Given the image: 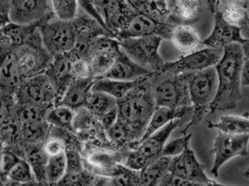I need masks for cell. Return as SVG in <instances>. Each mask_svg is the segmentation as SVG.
I'll return each instance as SVG.
<instances>
[{
  "mask_svg": "<svg viewBox=\"0 0 249 186\" xmlns=\"http://www.w3.org/2000/svg\"><path fill=\"white\" fill-rule=\"evenodd\" d=\"M4 146L3 143H1V140H0V161H1V154H2L3 151H4ZM0 185H4V180H3L2 177H1V172H0Z\"/></svg>",
  "mask_w": 249,
  "mask_h": 186,
  "instance_id": "obj_50",
  "label": "cell"
},
{
  "mask_svg": "<svg viewBox=\"0 0 249 186\" xmlns=\"http://www.w3.org/2000/svg\"><path fill=\"white\" fill-rule=\"evenodd\" d=\"M208 128L231 134L249 135V118L241 116L226 115L216 123L209 121Z\"/></svg>",
  "mask_w": 249,
  "mask_h": 186,
  "instance_id": "obj_30",
  "label": "cell"
},
{
  "mask_svg": "<svg viewBox=\"0 0 249 186\" xmlns=\"http://www.w3.org/2000/svg\"><path fill=\"white\" fill-rule=\"evenodd\" d=\"M171 158L160 156L150 162L140 172V186H158L168 172Z\"/></svg>",
  "mask_w": 249,
  "mask_h": 186,
  "instance_id": "obj_29",
  "label": "cell"
},
{
  "mask_svg": "<svg viewBox=\"0 0 249 186\" xmlns=\"http://www.w3.org/2000/svg\"><path fill=\"white\" fill-rule=\"evenodd\" d=\"M79 3V6H80V8L83 10V11L84 13H86V14L90 16V17L94 18L95 20H97L112 36L113 35L111 34V32H109L108 28L107 27L106 24H105V21H104L103 18L101 17L100 15L98 13L97 10L95 8L94 6H93V3H92L91 0H77Z\"/></svg>",
  "mask_w": 249,
  "mask_h": 186,
  "instance_id": "obj_44",
  "label": "cell"
},
{
  "mask_svg": "<svg viewBox=\"0 0 249 186\" xmlns=\"http://www.w3.org/2000/svg\"><path fill=\"white\" fill-rule=\"evenodd\" d=\"M93 6L114 37L133 9L126 0H91ZM116 38V37H115Z\"/></svg>",
  "mask_w": 249,
  "mask_h": 186,
  "instance_id": "obj_16",
  "label": "cell"
},
{
  "mask_svg": "<svg viewBox=\"0 0 249 186\" xmlns=\"http://www.w3.org/2000/svg\"><path fill=\"white\" fill-rule=\"evenodd\" d=\"M221 13L226 21L240 28L241 31L247 23V10L244 2H237L232 0H226L220 5Z\"/></svg>",
  "mask_w": 249,
  "mask_h": 186,
  "instance_id": "obj_34",
  "label": "cell"
},
{
  "mask_svg": "<svg viewBox=\"0 0 249 186\" xmlns=\"http://www.w3.org/2000/svg\"><path fill=\"white\" fill-rule=\"evenodd\" d=\"M241 86H249V61L245 59L241 74Z\"/></svg>",
  "mask_w": 249,
  "mask_h": 186,
  "instance_id": "obj_47",
  "label": "cell"
},
{
  "mask_svg": "<svg viewBox=\"0 0 249 186\" xmlns=\"http://www.w3.org/2000/svg\"><path fill=\"white\" fill-rule=\"evenodd\" d=\"M72 58L70 54L64 53L53 57L52 61L45 70V74L52 83L57 93V102L70 85L73 79L71 74Z\"/></svg>",
  "mask_w": 249,
  "mask_h": 186,
  "instance_id": "obj_19",
  "label": "cell"
},
{
  "mask_svg": "<svg viewBox=\"0 0 249 186\" xmlns=\"http://www.w3.org/2000/svg\"><path fill=\"white\" fill-rule=\"evenodd\" d=\"M94 77L73 80L60 98L58 103L76 111L86 106L93 90ZM55 104V105H57Z\"/></svg>",
  "mask_w": 249,
  "mask_h": 186,
  "instance_id": "obj_20",
  "label": "cell"
},
{
  "mask_svg": "<svg viewBox=\"0 0 249 186\" xmlns=\"http://www.w3.org/2000/svg\"><path fill=\"white\" fill-rule=\"evenodd\" d=\"M243 52H244V58L249 61V39H247L242 45Z\"/></svg>",
  "mask_w": 249,
  "mask_h": 186,
  "instance_id": "obj_49",
  "label": "cell"
},
{
  "mask_svg": "<svg viewBox=\"0 0 249 186\" xmlns=\"http://www.w3.org/2000/svg\"><path fill=\"white\" fill-rule=\"evenodd\" d=\"M39 31L44 46L53 57L68 53L74 48L77 36L74 19L61 20L53 15L41 22Z\"/></svg>",
  "mask_w": 249,
  "mask_h": 186,
  "instance_id": "obj_6",
  "label": "cell"
},
{
  "mask_svg": "<svg viewBox=\"0 0 249 186\" xmlns=\"http://www.w3.org/2000/svg\"><path fill=\"white\" fill-rule=\"evenodd\" d=\"M22 145L43 143L49 135L51 126L46 121L34 124H18Z\"/></svg>",
  "mask_w": 249,
  "mask_h": 186,
  "instance_id": "obj_28",
  "label": "cell"
},
{
  "mask_svg": "<svg viewBox=\"0 0 249 186\" xmlns=\"http://www.w3.org/2000/svg\"><path fill=\"white\" fill-rule=\"evenodd\" d=\"M10 20L31 24L54 15L51 0H10Z\"/></svg>",
  "mask_w": 249,
  "mask_h": 186,
  "instance_id": "obj_14",
  "label": "cell"
},
{
  "mask_svg": "<svg viewBox=\"0 0 249 186\" xmlns=\"http://www.w3.org/2000/svg\"><path fill=\"white\" fill-rule=\"evenodd\" d=\"M15 103L14 95H7L0 91V127L9 122L13 118Z\"/></svg>",
  "mask_w": 249,
  "mask_h": 186,
  "instance_id": "obj_42",
  "label": "cell"
},
{
  "mask_svg": "<svg viewBox=\"0 0 249 186\" xmlns=\"http://www.w3.org/2000/svg\"><path fill=\"white\" fill-rule=\"evenodd\" d=\"M249 135L231 134L219 131L210 151L214 155L211 173L217 178L220 168L236 156L249 155Z\"/></svg>",
  "mask_w": 249,
  "mask_h": 186,
  "instance_id": "obj_11",
  "label": "cell"
},
{
  "mask_svg": "<svg viewBox=\"0 0 249 186\" xmlns=\"http://www.w3.org/2000/svg\"><path fill=\"white\" fill-rule=\"evenodd\" d=\"M170 40L184 54L193 52L202 43L198 32L192 25L177 24L171 32Z\"/></svg>",
  "mask_w": 249,
  "mask_h": 186,
  "instance_id": "obj_24",
  "label": "cell"
},
{
  "mask_svg": "<svg viewBox=\"0 0 249 186\" xmlns=\"http://www.w3.org/2000/svg\"><path fill=\"white\" fill-rule=\"evenodd\" d=\"M244 58L242 45L232 43L224 48L223 54L215 66L218 77L216 97L209 114L233 109L241 99V74Z\"/></svg>",
  "mask_w": 249,
  "mask_h": 186,
  "instance_id": "obj_1",
  "label": "cell"
},
{
  "mask_svg": "<svg viewBox=\"0 0 249 186\" xmlns=\"http://www.w3.org/2000/svg\"><path fill=\"white\" fill-rule=\"evenodd\" d=\"M214 26L212 34L202 42L206 47L222 48L232 43L242 45L248 39H245L241 34V29L224 19L219 7L216 6L214 12Z\"/></svg>",
  "mask_w": 249,
  "mask_h": 186,
  "instance_id": "obj_15",
  "label": "cell"
},
{
  "mask_svg": "<svg viewBox=\"0 0 249 186\" xmlns=\"http://www.w3.org/2000/svg\"><path fill=\"white\" fill-rule=\"evenodd\" d=\"M223 51L222 48L206 47L184 54L175 61L165 62L159 72L178 75L215 67L222 58Z\"/></svg>",
  "mask_w": 249,
  "mask_h": 186,
  "instance_id": "obj_9",
  "label": "cell"
},
{
  "mask_svg": "<svg viewBox=\"0 0 249 186\" xmlns=\"http://www.w3.org/2000/svg\"><path fill=\"white\" fill-rule=\"evenodd\" d=\"M53 12L57 18L71 20L79 14L77 0H51Z\"/></svg>",
  "mask_w": 249,
  "mask_h": 186,
  "instance_id": "obj_37",
  "label": "cell"
},
{
  "mask_svg": "<svg viewBox=\"0 0 249 186\" xmlns=\"http://www.w3.org/2000/svg\"><path fill=\"white\" fill-rule=\"evenodd\" d=\"M38 184L33 171L26 159L21 158L7 175V185Z\"/></svg>",
  "mask_w": 249,
  "mask_h": 186,
  "instance_id": "obj_35",
  "label": "cell"
},
{
  "mask_svg": "<svg viewBox=\"0 0 249 186\" xmlns=\"http://www.w3.org/2000/svg\"><path fill=\"white\" fill-rule=\"evenodd\" d=\"M11 23L10 0H0V29Z\"/></svg>",
  "mask_w": 249,
  "mask_h": 186,
  "instance_id": "obj_45",
  "label": "cell"
},
{
  "mask_svg": "<svg viewBox=\"0 0 249 186\" xmlns=\"http://www.w3.org/2000/svg\"><path fill=\"white\" fill-rule=\"evenodd\" d=\"M75 111L65 106L57 104L51 107L45 117V121L51 127L64 129L73 132V121H74Z\"/></svg>",
  "mask_w": 249,
  "mask_h": 186,
  "instance_id": "obj_31",
  "label": "cell"
},
{
  "mask_svg": "<svg viewBox=\"0 0 249 186\" xmlns=\"http://www.w3.org/2000/svg\"><path fill=\"white\" fill-rule=\"evenodd\" d=\"M121 49L135 62L152 73L159 72L165 61L160 55L162 39L158 35L118 39Z\"/></svg>",
  "mask_w": 249,
  "mask_h": 186,
  "instance_id": "obj_7",
  "label": "cell"
},
{
  "mask_svg": "<svg viewBox=\"0 0 249 186\" xmlns=\"http://www.w3.org/2000/svg\"><path fill=\"white\" fill-rule=\"evenodd\" d=\"M147 78L136 81H122L107 77H98L95 78L92 90L107 94L115 99L119 100L125 96L129 92L131 91Z\"/></svg>",
  "mask_w": 249,
  "mask_h": 186,
  "instance_id": "obj_25",
  "label": "cell"
},
{
  "mask_svg": "<svg viewBox=\"0 0 249 186\" xmlns=\"http://www.w3.org/2000/svg\"><path fill=\"white\" fill-rule=\"evenodd\" d=\"M149 77L124 98L118 100V118L131 127L136 136V142L143 135L148 121L157 107L151 90Z\"/></svg>",
  "mask_w": 249,
  "mask_h": 186,
  "instance_id": "obj_2",
  "label": "cell"
},
{
  "mask_svg": "<svg viewBox=\"0 0 249 186\" xmlns=\"http://www.w3.org/2000/svg\"><path fill=\"white\" fill-rule=\"evenodd\" d=\"M175 26L170 22L162 23L158 21L150 16L133 9V12L116 34L115 37L121 39L158 35L163 39L170 40L171 32Z\"/></svg>",
  "mask_w": 249,
  "mask_h": 186,
  "instance_id": "obj_10",
  "label": "cell"
},
{
  "mask_svg": "<svg viewBox=\"0 0 249 186\" xmlns=\"http://www.w3.org/2000/svg\"><path fill=\"white\" fill-rule=\"evenodd\" d=\"M50 108L33 104L16 102L13 109V120L17 124L42 122L45 121L47 112Z\"/></svg>",
  "mask_w": 249,
  "mask_h": 186,
  "instance_id": "obj_27",
  "label": "cell"
},
{
  "mask_svg": "<svg viewBox=\"0 0 249 186\" xmlns=\"http://www.w3.org/2000/svg\"><path fill=\"white\" fill-rule=\"evenodd\" d=\"M226 0H206L209 10L213 13L216 5H220ZM232 1H237V2H244V1H248V0H232Z\"/></svg>",
  "mask_w": 249,
  "mask_h": 186,
  "instance_id": "obj_48",
  "label": "cell"
},
{
  "mask_svg": "<svg viewBox=\"0 0 249 186\" xmlns=\"http://www.w3.org/2000/svg\"><path fill=\"white\" fill-rule=\"evenodd\" d=\"M243 176H244V178L249 180V167L245 171H244V173H243Z\"/></svg>",
  "mask_w": 249,
  "mask_h": 186,
  "instance_id": "obj_51",
  "label": "cell"
},
{
  "mask_svg": "<svg viewBox=\"0 0 249 186\" xmlns=\"http://www.w3.org/2000/svg\"><path fill=\"white\" fill-rule=\"evenodd\" d=\"M108 140L115 147L124 149L136 138L131 127L123 120H117L116 122L106 131Z\"/></svg>",
  "mask_w": 249,
  "mask_h": 186,
  "instance_id": "obj_32",
  "label": "cell"
},
{
  "mask_svg": "<svg viewBox=\"0 0 249 186\" xmlns=\"http://www.w3.org/2000/svg\"><path fill=\"white\" fill-rule=\"evenodd\" d=\"M149 83L157 106L179 108L191 105L187 73L178 75L155 73L149 77Z\"/></svg>",
  "mask_w": 249,
  "mask_h": 186,
  "instance_id": "obj_4",
  "label": "cell"
},
{
  "mask_svg": "<svg viewBox=\"0 0 249 186\" xmlns=\"http://www.w3.org/2000/svg\"><path fill=\"white\" fill-rule=\"evenodd\" d=\"M168 172L188 181L192 186L222 185L208 176L204 167L199 162L196 153L190 148V142L186 146L182 153L171 158Z\"/></svg>",
  "mask_w": 249,
  "mask_h": 186,
  "instance_id": "obj_12",
  "label": "cell"
},
{
  "mask_svg": "<svg viewBox=\"0 0 249 186\" xmlns=\"http://www.w3.org/2000/svg\"><path fill=\"white\" fill-rule=\"evenodd\" d=\"M187 74L189 98L193 111L190 122L181 133H187L190 128L200 124L205 116L209 114L218 87L217 74L214 67Z\"/></svg>",
  "mask_w": 249,
  "mask_h": 186,
  "instance_id": "obj_3",
  "label": "cell"
},
{
  "mask_svg": "<svg viewBox=\"0 0 249 186\" xmlns=\"http://www.w3.org/2000/svg\"><path fill=\"white\" fill-rule=\"evenodd\" d=\"M183 135L178 138L173 139L166 143L162 149L160 156L174 158L182 153L186 146L191 140L192 135L188 133H182Z\"/></svg>",
  "mask_w": 249,
  "mask_h": 186,
  "instance_id": "obj_41",
  "label": "cell"
},
{
  "mask_svg": "<svg viewBox=\"0 0 249 186\" xmlns=\"http://www.w3.org/2000/svg\"><path fill=\"white\" fill-rule=\"evenodd\" d=\"M155 73L148 71L142 66L135 62L122 49L120 51L113 64L107 72L102 77L122 80V81H136L147 78Z\"/></svg>",
  "mask_w": 249,
  "mask_h": 186,
  "instance_id": "obj_18",
  "label": "cell"
},
{
  "mask_svg": "<svg viewBox=\"0 0 249 186\" xmlns=\"http://www.w3.org/2000/svg\"><path fill=\"white\" fill-rule=\"evenodd\" d=\"M67 169V157L65 152L56 156H49L46 168V184L58 185Z\"/></svg>",
  "mask_w": 249,
  "mask_h": 186,
  "instance_id": "obj_36",
  "label": "cell"
},
{
  "mask_svg": "<svg viewBox=\"0 0 249 186\" xmlns=\"http://www.w3.org/2000/svg\"><path fill=\"white\" fill-rule=\"evenodd\" d=\"M23 159L30 165L38 184H46V168L49 156L42 143L26 144L23 146Z\"/></svg>",
  "mask_w": 249,
  "mask_h": 186,
  "instance_id": "obj_23",
  "label": "cell"
},
{
  "mask_svg": "<svg viewBox=\"0 0 249 186\" xmlns=\"http://www.w3.org/2000/svg\"><path fill=\"white\" fill-rule=\"evenodd\" d=\"M71 74L73 79H86L93 77L90 71V65L89 61L84 59H72L71 62Z\"/></svg>",
  "mask_w": 249,
  "mask_h": 186,
  "instance_id": "obj_43",
  "label": "cell"
},
{
  "mask_svg": "<svg viewBox=\"0 0 249 186\" xmlns=\"http://www.w3.org/2000/svg\"><path fill=\"white\" fill-rule=\"evenodd\" d=\"M129 5L162 23L170 22V9L167 0H126Z\"/></svg>",
  "mask_w": 249,
  "mask_h": 186,
  "instance_id": "obj_26",
  "label": "cell"
},
{
  "mask_svg": "<svg viewBox=\"0 0 249 186\" xmlns=\"http://www.w3.org/2000/svg\"><path fill=\"white\" fill-rule=\"evenodd\" d=\"M150 162L149 158L139 149L129 148L127 146L126 147L122 162V165L126 168L136 172H141Z\"/></svg>",
  "mask_w": 249,
  "mask_h": 186,
  "instance_id": "obj_38",
  "label": "cell"
},
{
  "mask_svg": "<svg viewBox=\"0 0 249 186\" xmlns=\"http://www.w3.org/2000/svg\"><path fill=\"white\" fill-rule=\"evenodd\" d=\"M18 103L33 104L51 108L57 102V93L48 76L42 73L23 80L15 93Z\"/></svg>",
  "mask_w": 249,
  "mask_h": 186,
  "instance_id": "obj_8",
  "label": "cell"
},
{
  "mask_svg": "<svg viewBox=\"0 0 249 186\" xmlns=\"http://www.w3.org/2000/svg\"><path fill=\"white\" fill-rule=\"evenodd\" d=\"M192 111H193V108L191 105L179 107V108L157 106L148 121L143 135L137 142L144 140L152 133L158 131L173 120L177 118L183 119L184 117L192 114Z\"/></svg>",
  "mask_w": 249,
  "mask_h": 186,
  "instance_id": "obj_21",
  "label": "cell"
},
{
  "mask_svg": "<svg viewBox=\"0 0 249 186\" xmlns=\"http://www.w3.org/2000/svg\"><path fill=\"white\" fill-rule=\"evenodd\" d=\"M121 50L120 41L114 36L102 35L96 38L89 59L92 77H103L112 67Z\"/></svg>",
  "mask_w": 249,
  "mask_h": 186,
  "instance_id": "obj_13",
  "label": "cell"
},
{
  "mask_svg": "<svg viewBox=\"0 0 249 186\" xmlns=\"http://www.w3.org/2000/svg\"><path fill=\"white\" fill-rule=\"evenodd\" d=\"M118 119V108H113V109L109 111V112L105 114L103 117L99 118V121H100L103 128L105 129V131L108 130L109 127H112L117 120Z\"/></svg>",
  "mask_w": 249,
  "mask_h": 186,
  "instance_id": "obj_46",
  "label": "cell"
},
{
  "mask_svg": "<svg viewBox=\"0 0 249 186\" xmlns=\"http://www.w3.org/2000/svg\"><path fill=\"white\" fill-rule=\"evenodd\" d=\"M182 119L177 118L164 126L155 133L139 142H132L127 146L129 148L139 149L141 152L149 158L150 162L160 157L164 146L168 141L173 132L178 128Z\"/></svg>",
  "mask_w": 249,
  "mask_h": 186,
  "instance_id": "obj_17",
  "label": "cell"
},
{
  "mask_svg": "<svg viewBox=\"0 0 249 186\" xmlns=\"http://www.w3.org/2000/svg\"><path fill=\"white\" fill-rule=\"evenodd\" d=\"M202 7V0H172L170 21L175 25H193L200 17Z\"/></svg>",
  "mask_w": 249,
  "mask_h": 186,
  "instance_id": "obj_22",
  "label": "cell"
},
{
  "mask_svg": "<svg viewBox=\"0 0 249 186\" xmlns=\"http://www.w3.org/2000/svg\"><path fill=\"white\" fill-rule=\"evenodd\" d=\"M15 61L22 80L45 73L53 60V56L42 43L37 30L14 52Z\"/></svg>",
  "mask_w": 249,
  "mask_h": 186,
  "instance_id": "obj_5",
  "label": "cell"
},
{
  "mask_svg": "<svg viewBox=\"0 0 249 186\" xmlns=\"http://www.w3.org/2000/svg\"><path fill=\"white\" fill-rule=\"evenodd\" d=\"M109 186H140V172L121 164L115 175L109 178Z\"/></svg>",
  "mask_w": 249,
  "mask_h": 186,
  "instance_id": "obj_39",
  "label": "cell"
},
{
  "mask_svg": "<svg viewBox=\"0 0 249 186\" xmlns=\"http://www.w3.org/2000/svg\"><path fill=\"white\" fill-rule=\"evenodd\" d=\"M96 175L88 169L81 172H66L64 178L58 185L64 186H90L94 185Z\"/></svg>",
  "mask_w": 249,
  "mask_h": 186,
  "instance_id": "obj_40",
  "label": "cell"
},
{
  "mask_svg": "<svg viewBox=\"0 0 249 186\" xmlns=\"http://www.w3.org/2000/svg\"><path fill=\"white\" fill-rule=\"evenodd\" d=\"M85 107L99 119L105 114L118 107V100L107 94L93 91Z\"/></svg>",
  "mask_w": 249,
  "mask_h": 186,
  "instance_id": "obj_33",
  "label": "cell"
}]
</instances>
